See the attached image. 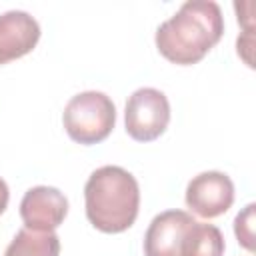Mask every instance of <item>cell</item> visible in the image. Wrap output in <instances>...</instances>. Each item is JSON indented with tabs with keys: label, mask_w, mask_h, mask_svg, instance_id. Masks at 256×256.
<instances>
[{
	"label": "cell",
	"mask_w": 256,
	"mask_h": 256,
	"mask_svg": "<svg viewBox=\"0 0 256 256\" xmlns=\"http://www.w3.org/2000/svg\"><path fill=\"white\" fill-rule=\"evenodd\" d=\"M224 16L212 0H190L156 30V48L172 64L200 62L222 38Z\"/></svg>",
	"instance_id": "1"
},
{
	"label": "cell",
	"mask_w": 256,
	"mask_h": 256,
	"mask_svg": "<svg viewBox=\"0 0 256 256\" xmlns=\"http://www.w3.org/2000/svg\"><path fill=\"white\" fill-rule=\"evenodd\" d=\"M86 218L106 234L128 230L140 208V188L136 178L120 166L94 170L84 186Z\"/></svg>",
	"instance_id": "2"
},
{
	"label": "cell",
	"mask_w": 256,
	"mask_h": 256,
	"mask_svg": "<svg viewBox=\"0 0 256 256\" xmlns=\"http://www.w3.org/2000/svg\"><path fill=\"white\" fill-rule=\"evenodd\" d=\"M62 122L74 142L98 144L108 138L116 124V106L104 92L86 90L68 100Z\"/></svg>",
	"instance_id": "3"
},
{
	"label": "cell",
	"mask_w": 256,
	"mask_h": 256,
	"mask_svg": "<svg viewBox=\"0 0 256 256\" xmlns=\"http://www.w3.org/2000/svg\"><path fill=\"white\" fill-rule=\"evenodd\" d=\"M170 122V104L164 92L156 88H138L126 102L124 124L136 142L156 140Z\"/></svg>",
	"instance_id": "4"
},
{
	"label": "cell",
	"mask_w": 256,
	"mask_h": 256,
	"mask_svg": "<svg viewBox=\"0 0 256 256\" xmlns=\"http://www.w3.org/2000/svg\"><path fill=\"white\" fill-rule=\"evenodd\" d=\"M234 202V184L224 172L208 170L194 176L186 186L188 208L202 218H216L228 212Z\"/></svg>",
	"instance_id": "5"
},
{
	"label": "cell",
	"mask_w": 256,
	"mask_h": 256,
	"mask_svg": "<svg viewBox=\"0 0 256 256\" xmlns=\"http://www.w3.org/2000/svg\"><path fill=\"white\" fill-rule=\"evenodd\" d=\"M68 214L66 196L54 186H34L20 202L24 228L36 232H54Z\"/></svg>",
	"instance_id": "6"
},
{
	"label": "cell",
	"mask_w": 256,
	"mask_h": 256,
	"mask_svg": "<svg viewBox=\"0 0 256 256\" xmlns=\"http://www.w3.org/2000/svg\"><path fill=\"white\" fill-rule=\"evenodd\" d=\"M196 220L184 210H166L152 218L144 234L146 256H180V246L186 230Z\"/></svg>",
	"instance_id": "7"
},
{
	"label": "cell",
	"mask_w": 256,
	"mask_h": 256,
	"mask_svg": "<svg viewBox=\"0 0 256 256\" xmlns=\"http://www.w3.org/2000/svg\"><path fill=\"white\" fill-rule=\"evenodd\" d=\"M40 40V24L24 10L0 14V66L26 56Z\"/></svg>",
	"instance_id": "8"
},
{
	"label": "cell",
	"mask_w": 256,
	"mask_h": 256,
	"mask_svg": "<svg viewBox=\"0 0 256 256\" xmlns=\"http://www.w3.org/2000/svg\"><path fill=\"white\" fill-rule=\"evenodd\" d=\"M224 236L218 226L194 222L186 230L180 246V256H222Z\"/></svg>",
	"instance_id": "9"
},
{
	"label": "cell",
	"mask_w": 256,
	"mask_h": 256,
	"mask_svg": "<svg viewBox=\"0 0 256 256\" xmlns=\"http://www.w3.org/2000/svg\"><path fill=\"white\" fill-rule=\"evenodd\" d=\"M60 238L54 232H36L22 228L8 244L4 256H58Z\"/></svg>",
	"instance_id": "10"
},
{
	"label": "cell",
	"mask_w": 256,
	"mask_h": 256,
	"mask_svg": "<svg viewBox=\"0 0 256 256\" xmlns=\"http://www.w3.org/2000/svg\"><path fill=\"white\" fill-rule=\"evenodd\" d=\"M254 204H248L234 220V234L242 248L254 250Z\"/></svg>",
	"instance_id": "11"
},
{
	"label": "cell",
	"mask_w": 256,
	"mask_h": 256,
	"mask_svg": "<svg viewBox=\"0 0 256 256\" xmlns=\"http://www.w3.org/2000/svg\"><path fill=\"white\" fill-rule=\"evenodd\" d=\"M8 198H10V190H8V184L0 178V214L6 210L8 206Z\"/></svg>",
	"instance_id": "12"
}]
</instances>
